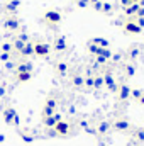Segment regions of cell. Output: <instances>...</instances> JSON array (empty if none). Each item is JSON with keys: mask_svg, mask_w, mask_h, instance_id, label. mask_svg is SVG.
Instances as JSON below:
<instances>
[{"mask_svg": "<svg viewBox=\"0 0 144 146\" xmlns=\"http://www.w3.org/2000/svg\"><path fill=\"white\" fill-rule=\"evenodd\" d=\"M59 21H61V14L58 10H48L44 14V22L49 26H56V24H59Z\"/></svg>", "mask_w": 144, "mask_h": 146, "instance_id": "6da1fadb", "label": "cell"}, {"mask_svg": "<svg viewBox=\"0 0 144 146\" xmlns=\"http://www.w3.org/2000/svg\"><path fill=\"white\" fill-rule=\"evenodd\" d=\"M34 54H37V56H48L49 54V46L46 42H36L34 44Z\"/></svg>", "mask_w": 144, "mask_h": 146, "instance_id": "7a4b0ae2", "label": "cell"}, {"mask_svg": "<svg viewBox=\"0 0 144 146\" xmlns=\"http://www.w3.org/2000/svg\"><path fill=\"white\" fill-rule=\"evenodd\" d=\"M124 31H126V33H131V34H139V33H141V27H139L136 22L129 21V22L124 24Z\"/></svg>", "mask_w": 144, "mask_h": 146, "instance_id": "3957f363", "label": "cell"}, {"mask_svg": "<svg viewBox=\"0 0 144 146\" xmlns=\"http://www.w3.org/2000/svg\"><path fill=\"white\" fill-rule=\"evenodd\" d=\"M5 27H7L9 31H17V29H19V21H17L15 17H9V19L5 21Z\"/></svg>", "mask_w": 144, "mask_h": 146, "instance_id": "277c9868", "label": "cell"}, {"mask_svg": "<svg viewBox=\"0 0 144 146\" xmlns=\"http://www.w3.org/2000/svg\"><path fill=\"white\" fill-rule=\"evenodd\" d=\"M54 49H56V51H65V49H66V39L63 36H59V37L54 39Z\"/></svg>", "mask_w": 144, "mask_h": 146, "instance_id": "5b68a950", "label": "cell"}, {"mask_svg": "<svg viewBox=\"0 0 144 146\" xmlns=\"http://www.w3.org/2000/svg\"><path fill=\"white\" fill-rule=\"evenodd\" d=\"M24 56H29V54H34V44L32 42H26V46L22 48V51H20Z\"/></svg>", "mask_w": 144, "mask_h": 146, "instance_id": "8992f818", "label": "cell"}, {"mask_svg": "<svg viewBox=\"0 0 144 146\" xmlns=\"http://www.w3.org/2000/svg\"><path fill=\"white\" fill-rule=\"evenodd\" d=\"M54 68H56L58 75H61V76L68 73V66H66V63H56V65H54Z\"/></svg>", "mask_w": 144, "mask_h": 146, "instance_id": "52a82bcc", "label": "cell"}, {"mask_svg": "<svg viewBox=\"0 0 144 146\" xmlns=\"http://www.w3.org/2000/svg\"><path fill=\"white\" fill-rule=\"evenodd\" d=\"M104 83L107 85L108 88H112V90H115V80H114V76H112V75H107V76L104 78Z\"/></svg>", "mask_w": 144, "mask_h": 146, "instance_id": "ba28073f", "label": "cell"}, {"mask_svg": "<svg viewBox=\"0 0 144 146\" xmlns=\"http://www.w3.org/2000/svg\"><path fill=\"white\" fill-rule=\"evenodd\" d=\"M137 10H139V3H131V7L126 9V14L127 15H134V14H137Z\"/></svg>", "mask_w": 144, "mask_h": 146, "instance_id": "9c48e42d", "label": "cell"}, {"mask_svg": "<svg viewBox=\"0 0 144 146\" xmlns=\"http://www.w3.org/2000/svg\"><path fill=\"white\" fill-rule=\"evenodd\" d=\"M17 7H19V0H10V2L7 3V7H5V9H7L9 12H15V10H17Z\"/></svg>", "mask_w": 144, "mask_h": 146, "instance_id": "30bf717a", "label": "cell"}, {"mask_svg": "<svg viewBox=\"0 0 144 146\" xmlns=\"http://www.w3.org/2000/svg\"><path fill=\"white\" fill-rule=\"evenodd\" d=\"M129 94H131V88H129L127 85H122V87H120V99H127Z\"/></svg>", "mask_w": 144, "mask_h": 146, "instance_id": "8fae6325", "label": "cell"}, {"mask_svg": "<svg viewBox=\"0 0 144 146\" xmlns=\"http://www.w3.org/2000/svg\"><path fill=\"white\" fill-rule=\"evenodd\" d=\"M31 78V72H26V73H17V80L19 82H27Z\"/></svg>", "mask_w": 144, "mask_h": 146, "instance_id": "7c38bea8", "label": "cell"}, {"mask_svg": "<svg viewBox=\"0 0 144 146\" xmlns=\"http://www.w3.org/2000/svg\"><path fill=\"white\" fill-rule=\"evenodd\" d=\"M26 72H31V65H20V66L15 70V75H17V73H26Z\"/></svg>", "mask_w": 144, "mask_h": 146, "instance_id": "4fadbf2b", "label": "cell"}, {"mask_svg": "<svg viewBox=\"0 0 144 146\" xmlns=\"http://www.w3.org/2000/svg\"><path fill=\"white\" fill-rule=\"evenodd\" d=\"M14 46H15V49H17V51H22V48L26 46V42H24V41H20V39H15V41H14Z\"/></svg>", "mask_w": 144, "mask_h": 146, "instance_id": "5bb4252c", "label": "cell"}, {"mask_svg": "<svg viewBox=\"0 0 144 146\" xmlns=\"http://www.w3.org/2000/svg\"><path fill=\"white\" fill-rule=\"evenodd\" d=\"M66 127H68V126H66L65 122H56V129H58L59 133H65V131H66Z\"/></svg>", "mask_w": 144, "mask_h": 146, "instance_id": "9a60e30c", "label": "cell"}, {"mask_svg": "<svg viewBox=\"0 0 144 146\" xmlns=\"http://www.w3.org/2000/svg\"><path fill=\"white\" fill-rule=\"evenodd\" d=\"M93 85H95V87H102V85H104V78H102V76H97V78L93 80Z\"/></svg>", "mask_w": 144, "mask_h": 146, "instance_id": "2e32d148", "label": "cell"}, {"mask_svg": "<svg viewBox=\"0 0 144 146\" xmlns=\"http://www.w3.org/2000/svg\"><path fill=\"white\" fill-rule=\"evenodd\" d=\"M102 12H104V14L112 12V5H110V3H104V5H102Z\"/></svg>", "mask_w": 144, "mask_h": 146, "instance_id": "e0dca14e", "label": "cell"}, {"mask_svg": "<svg viewBox=\"0 0 144 146\" xmlns=\"http://www.w3.org/2000/svg\"><path fill=\"white\" fill-rule=\"evenodd\" d=\"M88 3H90V0H76V5L81 7V9L83 7H88Z\"/></svg>", "mask_w": 144, "mask_h": 146, "instance_id": "ac0fdd59", "label": "cell"}, {"mask_svg": "<svg viewBox=\"0 0 144 146\" xmlns=\"http://www.w3.org/2000/svg\"><path fill=\"white\" fill-rule=\"evenodd\" d=\"M73 83H75L76 87H80V85H83V78H81V76H75V78H73Z\"/></svg>", "mask_w": 144, "mask_h": 146, "instance_id": "d6986e66", "label": "cell"}, {"mask_svg": "<svg viewBox=\"0 0 144 146\" xmlns=\"http://www.w3.org/2000/svg\"><path fill=\"white\" fill-rule=\"evenodd\" d=\"M9 58H10L9 53H0V60H2V61H9Z\"/></svg>", "mask_w": 144, "mask_h": 146, "instance_id": "ffe728a7", "label": "cell"}, {"mask_svg": "<svg viewBox=\"0 0 144 146\" xmlns=\"http://www.w3.org/2000/svg\"><path fill=\"white\" fill-rule=\"evenodd\" d=\"M10 51V44H2V53H9Z\"/></svg>", "mask_w": 144, "mask_h": 146, "instance_id": "44dd1931", "label": "cell"}, {"mask_svg": "<svg viewBox=\"0 0 144 146\" xmlns=\"http://www.w3.org/2000/svg\"><path fill=\"white\" fill-rule=\"evenodd\" d=\"M102 5H104V3H102V2H100V0H98V2H95V3H93V7H95V9H97V10H102Z\"/></svg>", "mask_w": 144, "mask_h": 146, "instance_id": "7402d4cb", "label": "cell"}, {"mask_svg": "<svg viewBox=\"0 0 144 146\" xmlns=\"http://www.w3.org/2000/svg\"><path fill=\"white\" fill-rule=\"evenodd\" d=\"M136 54H139V49H137V48H132V49H131V58H134Z\"/></svg>", "mask_w": 144, "mask_h": 146, "instance_id": "603a6c76", "label": "cell"}, {"mask_svg": "<svg viewBox=\"0 0 144 146\" xmlns=\"http://www.w3.org/2000/svg\"><path fill=\"white\" fill-rule=\"evenodd\" d=\"M134 73V68L132 66H127V75H132Z\"/></svg>", "mask_w": 144, "mask_h": 146, "instance_id": "cb8c5ba5", "label": "cell"}, {"mask_svg": "<svg viewBox=\"0 0 144 146\" xmlns=\"http://www.w3.org/2000/svg\"><path fill=\"white\" fill-rule=\"evenodd\" d=\"M129 2H131V3H139L141 0H129Z\"/></svg>", "mask_w": 144, "mask_h": 146, "instance_id": "d4e9b609", "label": "cell"}]
</instances>
